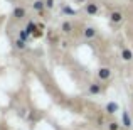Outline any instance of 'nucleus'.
Instances as JSON below:
<instances>
[{
	"label": "nucleus",
	"instance_id": "1a4fd4ad",
	"mask_svg": "<svg viewBox=\"0 0 133 130\" xmlns=\"http://www.w3.org/2000/svg\"><path fill=\"white\" fill-rule=\"evenodd\" d=\"M94 36H96V30H94L93 27H86L84 29V37L86 39H94Z\"/></svg>",
	"mask_w": 133,
	"mask_h": 130
},
{
	"label": "nucleus",
	"instance_id": "9d476101",
	"mask_svg": "<svg viewBox=\"0 0 133 130\" xmlns=\"http://www.w3.org/2000/svg\"><path fill=\"white\" fill-rule=\"evenodd\" d=\"M101 91V86L98 85V83H93V85H89V93H93V95H98Z\"/></svg>",
	"mask_w": 133,
	"mask_h": 130
},
{
	"label": "nucleus",
	"instance_id": "2eb2a0df",
	"mask_svg": "<svg viewBox=\"0 0 133 130\" xmlns=\"http://www.w3.org/2000/svg\"><path fill=\"white\" fill-rule=\"evenodd\" d=\"M15 47L17 49H24V47H25V42H24V41H20V39H17L15 41Z\"/></svg>",
	"mask_w": 133,
	"mask_h": 130
},
{
	"label": "nucleus",
	"instance_id": "0eeeda50",
	"mask_svg": "<svg viewBox=\"0 0 133 130\" xmlns=\"http://www.w3.org/2000/svg\"><path fill=\"white\" fill-rule=\"evenodd\" d=\"M106 112H108V113H111V115L116 113V112H118V105L115 103V101H110V103L106 105Z\"/></svg>",
	"mask_w": 133,
	"mask_h": 130
},
{
	"label": "nucleus",
	"instance_id": "6e6552de",
	"mask_svg": "<svg viewBox=\"0 0 133 130\" xmlns=\"http://www.w3.org/2000/svg\"><path fill=\"white\" fill-rule=\"evenodd\" d=\"M121 58H123V61H131L133 59V52L130 49H123L121 51Z\"/></svg>",
	"mask_w": 133,
	"mask_h": 130
},
{
	"label": "nucleus",
	"instance_id": "39448f33",
	"mask_svg": "<svg viewBox=\"0 0 133 130\" xmlns=\"http://www.w3.org/2000/svg\"><path fill=\"white\" fill-rule=\"evenodd\" d=\"M14 17H15V19H24V17H25V10H24L22 7H15V9H14Z\"/></svg>",
	"mask_w": 133,
	"mask_h": 130
},
{
	"label": "nucleus",
	"instance_id": "20e7f679",
	"mask_svg": "<svg viewBox=\"0 0 133 130\" xmlns=\"http://www.w3.org/2000/svg\"><path fill=\"white\" fill-rule=\"evenodd\" d=\"M86 12L89 15H96L98 14V5L96 3H86Z\"/></svg>",
	"mask_w": 133,
	"mask_h": 130
},
{
	"label": "nucleus",
	"instance_id": "4468645a",
	"mask_svg": "<svg viewBox=\"0 0 133 130\" xmlns=\"http://www.w3.org/2000/svg\"><path fill=\"white\" fill-rule=\"evenodd\" d=\"M120 128V125L116 123V122H111V123H108V130H118Z\"/></svg>",
	"mask_w": 133,
	"mask_h": 130
},
{
	"label": "nucleus",
	"instance_id": "f03ea898",
	"mask_svg": "<svg viewBox=\"0 0 133 130\" xmlns=\"http://www.w3.org/2000/svg\"><path fill=\"white\" fill-rule=\"evenodd\" d=\"M44 7H45V2H42V0H34L32 2V9L37 10V12H42Z\"/></svg>",
	"mask_w": 133,
	"mask_h": 130
},
{
	"label": "nucleus",
	"instance_id": "ddd939ff",
	"mask_svg": "<svg viewBox=\"0 0 133 130\" xmlns=\"http://www.w3.org/2000/svg\"><path fill=\"white\" fill-rule=\"evenodd\" d=\"M71 30H72V26H71V24H69V22H64V24H62V32L69 34V32H71Z\"/></svg>",
	"mask_w": 133,
	"mask_h": 130
},
{
	"label": "nucleus",
	"instance_id": "f8f14e48",
	"mask_svg": "<svg viewBox=\"0 0 133 130\" xmlns=\"http://www.w3.org/2000/svg\"><path fill=\"white\" fill-rule=\"evenodd\" d=\"M62 12L68 14V15H76V10H74V9H71V7H68V5L62 7Z\"/></svg>",
	"mask_w": 133,
	"mask_h": 130
},
{
	"label": "nucleus",
	"instance_id": "9b49d317",
	"mask_svg": "<svg viewBox=\"0 0 133 130\" xmlns=\"http://www.w3.org/2000/svg\"><path fill=\"white\" fill-rule=\"evenodd\" d=\"M36 30H37V27H36V24H34V22H29V24H27V29H25V32L29 34V36H30V34H34Z\"/></svg>",
	"mask_w": 133,
	"mask_h": 130
},
{
	"label": "nucleus",
	"instance_id": "dca6fc26",
	"mask_svg": "<svg viewBox=\"0 0 133 130\" xmlns=\"http://www.w3.org/2000/svg\"><path fill=\"white\" fill-rule=\"evenodd\" d=\"M27 39H29V34H27L25 30H20V41H24V42H25Z\"/></svg>",
	"mask_w": 133,
	"mask_h": 130
},
{
	"label": "nucleus",
	"instance_id": "6ab92c4d",
	"mask_svg": "<svg viewBox=\"0 0 133 130\" xmlns=\"http://www.w3.org/2000/svg\"><path fill=\"white\" fill-rule=\"evenodd\" d=\"M78 2H79V3H81V2H84V0H78Z\"/></svg>",
	"mask_w": 133,
	"mask_h": 130
},
{
	"label": "nucleus",
	"instance_id": "a211bd4d",
	"mask_svg": "<svg viewBox=\"0 0 133 130\" xmlns=\"http://www.w3.org/2000/svg\"><path fill=\"white\" fill-rule=\"evenodd\" d=\"M39 36H42V30H39V29H37L36 32H34V37H39Z\"/></svg>",
	"mask_w": 133,
	"mask_h": 130
},
{
	"label": "nucleus",
	"instance_id": "423d86ee",
	"mask_svg": "<svg viewBox=\"0 0 133 130\" xmlns=\"http://www.w3.org/2000/svg\"><path fill=\"white\" fill-rule=\"evenodd\" d=\"M121 120H123V127H127V128H130V127H131L130 115H128L127 112H123V113H121Z\"/></svg>",
	"mask_w": 133,
	"mask_h": 130
},
{
	"label": "nucleus",
	"instance_id": "7ed1b4c3",
	"mask_svg": "<svg viewBox=\"0 0 133 130\" xmlns=\"http://www.w3.org/2000/svg\"><path fill=\"white\" fill-rule=\"evenodd\" d=\"M98 76H99V79H108L111 76V71L108 68H101L99 71H98Z\"/></svg>",
	"mask_w": 133,
	"mask_h": 130
},
{
	"label": "nucleus",
	"instance_id": "f257e3e1",
	"mask_svg": "<svg viewBox=\"0 0 133 130\" xmlns=\"http://www.w3.org/2000/svg\"><path fill=\"white\" fill-rule=\"evenodd\" d=\"M110 20L115 24H120L121 20H123V15H121V12H111L110 14Z\"/></svg>",
	"mask_w": 133,
	"mask_h": 130
},
{
	"label": "nucleus",
	"instance_id": "f3484780",
	"mask_svg": "<svg viewBox=\"0 0 133 130\" xmlns=\"http://www.w3.org/2000/svg\"><path fill=\"white\" fill-rule=\"evenodd\" d=\"M45 7H47V9H52V7H54V0H45Z\"/></svg>",
	"mask_w": 133,
	"mask_h": 130
}]
</instances>
